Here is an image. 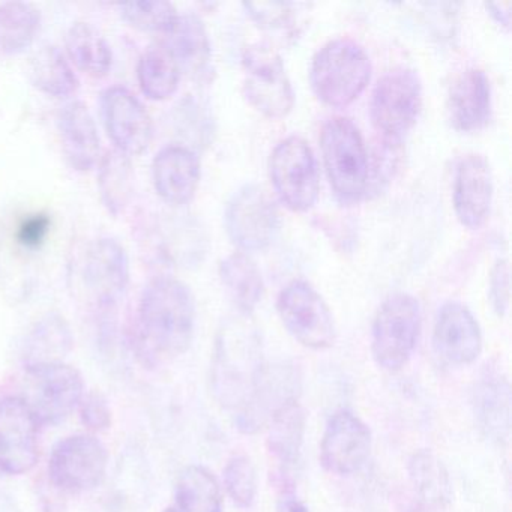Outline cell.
Here are the masks:
<instances>
[{
	"instance_id": "cell-1",
	"label": "cell",
	"mask_w": 512,
	"mask_h": 512,
	"mask_svg": "<svg viewBox=\"0 0 512 512\" xmlns=\"http://www.w3.org/2000/svg\"><path fill=\"white\" fill-rule=\"evenodd\" d=\"M196 302L187 284L160 275L146 284L131 325V347L145 368H158L190 349Z\"/></svg>"
},
{
	"instance_id": "cell-2",
	"label": "cell",
	"mask_w": 512,
	"mask_h": 512,
	"mask_svg": "<svg viewBox=\"0 0 512 512\" xmlns=\"http://www.w3.org/2000/svg\"><path fill=\"white\" fill-rule=\"evenodd\" d=\"M265 368L259 329L247 314L227 320L218 332L212 358L215 400L238 413L256 391Z\"/></svg>"
},
{
	"instance_id": "cell-3",
	"label": "cell",
	"mask_w": 512,
	"mask_h": 512,
	"mask_svg": "<svg viewBox=\"0 0 512 512\" xmlns=\"http://www.w3.org/2000/svg\"><path fill=\"white\" fill-rule=\"evenodd\" d=\"M371 70L370 56L361 44L352 38H335L314 55L310 82L323 103L344 107L367 88Z\"/></svg>"
},
{
	"instance_id": "cell-4",
	"label": "cell",
	"mask_w": 512,
	"mask_h": 512,
	"mask_svg": "<svg viewBox=\"0 0 512 512\" xmlns=\"http://www.w3.org/2000/svg\"><path fill=\"white\" fill-rule=\"evenodd\" d=\"M70 278L98 313H113L130 283L127 251L116 239H95L74 259Z\"/></svg>"
},
{
	"instance_id": "cell-5",
	"label": "cell",
	"mask_w": 512,
	"mask_h": 512,
	"mask_svg": "<svg viewBox=\"0 0 512 512\" xmlns=\"http://www.w3.org/2000/svg\"><path fill=\"white\" fill-rule=\"evenodd\" d=\"M320 145L338 199L358 202L370 188V158L361 131L352 119L334 116L323 124Z\"/></svg>"
},
{
	"instance_id": "cell-6",
	"label": "cell",
	"mask_w": 512,
	"mask_h": 512,
	"mask_svg": "<svg viewBox=\"0 0 512 512\" xmlns=\"http://www.w3.org/2000/svg\"><path fill=\"white\" fill-rule=\"evenodd\" d=\"M422 329L421 305L409 293L389 296L374 317L371 353L379 367L398 371L410 361Z\"/></svg>"
},
{
	"instance_id": "cell-7",
	"label": "cell",
	"mask_w": 512,
	"mask_h": 512,
	"mask_svg": "<svg viewBox=\"0 0 512 512\" xmlns=\"http://www.w3.org/2000/svg\"><path fill=\"white\" fill-rule=\"evenodd\" d=\"M422 107V82L409 67L386 71L374 86L370 115L386 142L398 143L415 125Z\"/></svg>"
},
{
	"instance_id": "cell-8",
	"label": "cell",
	"mask_w": 512,
	"mask_h": 512,
	"mask_svg": "<svg viewBox=\"0 0 512 512\" xmlns=\"http://www.w3.org/2000/svg\"><path fill=\"white\" fill-rule=\"evenodd\" d=\"M275 193L292 211H308L319 196V167L313 148L298 134L284 137L269 158Z\"/></svg>"
},
{
	"instance_id": "cell-9",
	"label": "cell",
	"mask_w": 512,
	"mask_h": 512,
	"mask_svg": "<svg viewBox=\"0 0 512 512\" xmlns=\"http://www.w3.org/2000/svg\"><path fill=\"white\" fill-rule=\"evenodd\" d=\"M23 400L40 425L65 421L85 397V380L77 368L61 364L26 368Z\"/></svg>"
},
{
	"instance_id": "cell-10",
	"label": "cell",
	"mask_w": 512,
	"mask_h": 512,
	"mask_svg": "<svg viewBox=\"0 0 512 512\" xmlns=\"http://www.w3.org/2000/svg\"><path fill=\"white\" fill-rule=\"evenodd\" d=\"M109 466V452L94 434H73L53 446L49 478L58 490L83 494L103 484Z\"/></svg>"
},
{
	"instance_id": "cell-11",
	"label": "cell",
	"mask_w": 512,
	"mask_h": 512,
	"mask_svg": "<svg viewBox=\"0 0 512 512\" xmlns=\"http://www.w3.org/2000/svg\"><path fill=\"white\" fill-rule=\"evenodd\" d=\"M244 94L269 118H283L292 110L295 92L280 53L266 43H254L242 53Z\"/></svg>"
},
{
	"instance_id": "cell-12",
	"label": "cell",
	"mask_w": 512,
	"mask_h": 512,
	"mask_svg": "<svg viewBox=\"0 0 512 512\" xmlns=\"http://www.w3.org/2000/svg\"><path fill=\"white\" fill-rule=\"evenodd\" d=\"M281 322L302 346L328 349L335 341V322L319 292L305 280H293L277 299Z\"/></svg>"
},
{
	"instance_id": "cell-13",
	"label": "cell",
	"mask_w": 512,
	"mask_h": 512,
	"mask_svg": "<svg viewBox=\"0 0 512 512\" xmlns=\"http://www.w3.org/2000/svg\"><path fill=\"white\" fill-rule=\"evenodd\" d=\"M230 239L245 251L263 250L280 230V214L269 194L257 184L235 191L224 214Z\"/></svg>"
},
{
	"instance_id": "cell-14",
	"label": "cell",
	"mask_w": 512,
	"mask_h": 512,
	"mask_svg": "<svg viewBox=\"0 0 512 512\" xmlns=\"http://www.w3.org/2000/svg\"><path fill=\"white\" fill-rule=\"evenodd\" d=\"M40 427L22 397L0 398V472L25 475L37 466Z\"/></svg>"
},
{
	"instance_id": "cell-15",
	"label": "cell",
	"mask_w": 512,
	"mask_h": 512,
	"mask_svg": "<svg viewBox=\"0 0 512 512\" xmlns=\"http://www.w3.org/2000/svg\"><path fill=\"white\" fill-rule=\"evenodd\" d=\"M101 113L116 151L136 157L149 148L154 137L151 115L130 89L107 88L101 94Z\"/></svg>"
},
{
	"instance_id": "cell-16",
	"label": "cell",
	"mask_w": 512,
	"mask_h": 512,
	"mask_svg": "<svg viewBox=\"0 0 512 512\" xmlns=\"http://www.w3.org/2000/svg\"><path fill=\"white\" fill-rule=\"evenodd\" d=\"M371 431L350 410H338L326 424L320 445L323 467L334 475L347 476L359 472L371 452Z\"/></svg>"
},
{
	"instance_id": "cell-17",
	"label": "cell",
	"mask_w": 512,
	"mask_h": 512,
	"mask_svg": "<svg viewBox=\"0 0 512 512\" xmlns=\"http://www.w3.org/2000/svg\"><path fill=\"white\" fill-rule=\"evenodd\" d=\"M301 389L302 374L295 365L284 362L266 367L256 391L238 412L239 430L245 434L262 430L281 409L299 401Z\"/></svg>"
},
{
	"instance_id": "cell-18",
	"label": "cell",
	"mask_w": 512,
	"mask_h": 512,
	"mask_svg": "<svg viewBox=\"0 0 512 512\" xmlns=\"http://www.w3.org/2000/svg\"><path fill=\"white\" fill-rule=\"evenodd\" d=\"M433 347L446 364L466 367L481 355L482 334L472 311L460 302H446L434 323Z\"/></svg>"
},
{
	"instance_id": "cell-19",
	"label": "cell",
	"mask_w": 512,
	"mask_h": 512,
	"mask_svg": "<svg viewBox=\"0 0 512 512\" xmlns=\"http://www.w3.org/2000/svg\"><path fill=\"white\" fill-rule=\"evenodd\" d=\"M455 215L463 226L478 229L487 221L493 202V175L490 163L481 154L460 158L452 187Z\"/></svg>"
},
{
	"instance_id": "cell-20",
	"label": "cell",
	"mask_w": 512,
	"mask_h": 512,
	"mask_svg": "<svg viewBox=\"0 0 512 512\" xmlns=\"http://www.w3.org/2000/svg\"><path fill=\"white\" fill-rule=\"evenodd\" d=\"M152 179L155 191L164 202L172 206L187 205L199 188V157L188 146H164L152 163Z\"/></svg>"
},
{
	"instance_id": "cell-21",
	"label": "cell",
	"mask_w": 512,
	"mask_h": 512,
	"mask_svg": "<svg viewBox=\"0 0 512 512\" xmlns=\"http://www.w3.org/2000/svg\"><path fill=\"white\" fill-rule=\"evenodd\" d=\"M473 413L481 433L503 445L511 436V385L502 371L485 370L473 389Z\"/></svg>"
},
{
	"instance_id": "cell-22",
	"label": "cell",
	"mask_w": 512,
	"mask_h": 512,
	"mask_svg": "<svg viewBox=\"0 0 512 512\" xmlns=\"http://www.w3.org/2000/svg\"><path fill=\"white\" fill-rule=\"evenodd\" d=\"M59 137L62 152L71 169L77 172H89L100 160L101 140L97 124L82 101H71L59 110Z\"/></svg>"
},
{
	"instance_id": "cell-23",
	"label": "cell",
	"mask_w": 512,
	"mask_h": 512,
	"mask_svg": "<svg viewBox=\"0 0 512 512\" xmlns=\"http://www.w3.org/2000/svg\"><path fill=\"white\" fill-rule=\"evenodd\" d=\"M449 118L457 130L476 131L491 116L490 79L481 68H467L452 83L448 97Z\"/></svg>"
},
{
	"instance_id": "cell-24",
	"label": "cell",
	"mask_w": 512,
	"mask_h": 512,
	"mask_svg": "<svg viewBox=\"0 0 512 512\" xmlns=\"http://www.w3.org/2000/svg\"><path fill=\"white\" fill-rule=\"evenodd\" d=\"M74 337L64 316L50 311L32 325L22 347V361L26 368L61 364L73 350Z\"/></svg>"
},
{
	"instance_id": "cell-25",
	"label": "cell",
	"mask_w": 512,
	"mask_h": 512,
	"mask_svg": "<svg viewBox=\"0 0 512 512\" xmlns=\"http://www.w3.org/2000/svg\"><path fill=\"white\" fill-rule=\"evenodd\" d=\"M178 62L181 73L203 77L211 65V41L202 19L196 14L179 16L161 41Z\"/></svg>"
},
{
	"instance_id": "cell-26",
	"label": "cell",
	"mask_w": 512,
	"mask_h": 512,
	"mask_svg": "<svg viewBox=\"0 0 512 512\" xmlns=\"http://www.w3.org/2000/svg\"><path fill=\"white\" fill-rule=\"evenodd\" d=\"M410 484L418 496V505L440 511L452 500V482L439 457L428 449H419L407 463Z\"/></svg>"
},
{
	"instance_id": "cell-27",
	"label": "cell",
	"mask_w": 512,
	"mask_h": 512,
	"mask_svg": "<svg viewBox=\"0 0 512 512\" xmlns=\"http://www.w3.org/2000/svg\"><path fill=\"white\" fill-rule=\"evenodd\" d=\"M305 424L307 416L299 401L281 409L269 422L268 451L281 469H293L301 460Z\"/></svg>"
},
{
	"instance_id": "cell-28",
	"label": "cell",
	"mask_w": 512,
	"mask_h": 512,
	"mask_svg": "<svg viewBox=\"0 0 512 512\" xmlns=\"http://www.w3.org/2000/svg\"><path fill=\"white\" fill-rule=\"evenodd\" d=\"M178 512H223V493L214 473L199 464L179 472L175 482V506Z\"/></svg>"
},
{
	"instance_id": "cell-29",
	"label": "cell",
	"mask_w": 512,
	"mask_h": 512,
	"mask_svg": "<svg viewBox=\"0 0 512 512\" xmlns=\"http://www.w3.org/2000/svg\"><path fill=\"white\" fill-rule=\"evenodd\" d=\"M65 47L71 62L86 76L103 79L112 70V49L89 23H74L65 37Z\"/></svg>"
},
{
	"instance_id": "cell-30",
	"label": "cell",
	"mask_w": 512,
	"mask_h": 512,
	"mask_svg": "<svg viewBox=\"0 0 512 512\" xmlns=\"http://www.w3.org/2000/svg\"><path fill=\"white\" fill-rule=\"evenodd\" d=\"M41 29V13L26 2L0 4V56L13 58L31 49Z\"/></svg>"
},
{
	"instance_id": "cell-31",
	"label": "cell",
	"mask_w": 512,
	"mask_h": 512,
	"mask_svg": "<svg viewBox=\"0 0 512 512\" xmlns=\"http://www.w3.org/2000/svg\"><path fill=\"white\" fill-rule=\"evenodd\" d=\"M181 68L163 43L146 49L137 65V80L143 95L152 101H164L175 94L181 80Z\"/></svg>"
},
{
	"instance_id": "cell-32",
	"label": "cell",
	"mask_w": 512,
	"mask_h": 512,
	"mask_svg": "<svg viewBox=\"0 0 512 512\" xmlns=\"http://www.w3.org/2000/svg\"><path fill=\"white\" fill-rule=\"evenodd\" d=\"M32 85L55 98H68L79 91V77L58 47H43L35 53L29 64Z\"/></svg>"
},
{
	"instance_id": "cell-33",
	"label": "cell",
	"mask_w": 512,
	"mask_h": 512,
	"mask_svg": "<svg viewBox=\"0 0 512 512\" xmlns=\"http://www.w3.org/2000/svg\"><path fill=\"white\" fill-rule=\"evenodd\" d=\"M220 275L242 314H250L262 301L265 284L260 269L248 254L236 251L221 260Z\"/></svg>"
},
{
	"instance_id": "cell-34",
	"label": "cell",
	"mask_w": 512,
	"mask_h": 512,
	"mask_svg": "<svg viewBox=\"0 0 512 512\" xmlns=\"http://www.w3.org/2000/svg\"><path fill=\"white\" fill-rule=\"evenodd\" d=\"M98 187L107 211L113 217L121 215L133 196L134 172L130 157L116 149L107 152L100 163Z\"/></svg>"
},
{
	"instance_id": "cell-35",
	"label": "cell",
	"mask_w": 512,
	"mask_h": 512,
	"mask_svg": "<svg viewBox=\"0 0 512 512\" xmlns=\"http://www.w3.org/2000/svg\"><path fill=\"white\" fill-rule=\"evenodd\" d=\"M122 19L143 32L166 35L178 20L179 14L170 2L139 0L118 5Z\"/></svg>"
},
{
	"instance_id": "cell-36",
	"label": "cell",
	"mask_w": 512,
	"mask_h": 512,
	"mask_svg": "<svg viewBox=\"0 0 512 512\" xmlns=\"http://www.w3.org/2000/svg\"><path fill=\"white\" fill-rule=\"evenodd\" d=\"M224 488L238 508L254 505L259 490V479L253 461L247 455H233L224 467Z\"/></svg>"
},
{
	"instance_id": "cell-37",
	"label": "cell",
	"mask_w": 512,
	"mask_h": 512,
	"mask_svg": "<svg viewBox=\"0 0 512 512\" xmlns=\"http://www.w3.org/2000/svg\"><path fill=\"white\" fill-rule=\"evenodd\" d=\"M254 22L262 28L281 34H292L298 26V10L295 4L289 2H245Z\"/></svg>"
},
{
	"instance_id": "cell-38",
	"label": "cell",
	"mask_w": 512,
	"mask_h": 512,
	"mask_svg": "<svg viewBox=\"0 0 512 512\" xmlns=\"http://www.w3.org/2000/svg\"><path fill=\"white\" fill-rule=\"evenodd\" d=\"M80 421L92 433L109 430L112 425V410L109 401L100 391H92L79 404Z\"/></svg>"
},
{
	"instance_id": "cell-39",
	"label": "cell",
	"mask_w": 512,
	"mask_h": 512,
	"mask_svg": "<svg viewBox=\"0 0 512 512\" xmlns=\"http://www.w3.org/2000/svg\"><path fill=\"white\" fill-rule=\"evenodd\" d=\"M511 269L506 259L497 260L490 275V301L499 316L506 314L511 293Z\"/></svg>"
},
{
	"instance_id": "cell-40",
	"label": "cell",
	"mask_w": 512,
	"mask_h": 512,
	"mask_svg": "<svg viewBox=\"0 0 512 512\" xmlns=\"http://www.w3.org/2000/svg\"><path fill=\"white\" fill-rule=\"evenodd\" d=\"M50 230V218L47 215H32L23 221L17 232V239L26 248H37L43 244Z\"/></svg>"
},
{
	"instance_id": "cell-41",
	"label": "cell",
	"mask_w": 512,
	"mask_h": 512,
	"mask_svg": "<svg viewBox=\"0 0 512 512\" xmlns=\"http://www.w3.org/2000/svg\"><path fill=\"white\" fill-rule=\"evenodd\" d=\"M485 8L490 11L491 16L500 25L509 28V25H511V2H491V4H485Z\"/></svg>"
},
{
	"instance_id": "cell-42",
	"label": "cell",
	"mask_w": 512,
	"mask_h": 512,
	"mask_svg": "<svg viewBox=\"0 0 512 512\" xmlns=\"http://www.w3.org/2000/svg\"><path fill=\"white\" fill-rule=\"evenodd\" d=\"M277 512H310V509L301 500L295 499V497H286L281 500Z\"/></svg>"
},
{
	"instance_id": "cell-43",
	"label": "cell",
	"mask_w": 512,
	"mask_h": 512,
	"mask_svg": "<svg viewBox=\"0 0 512 512\" xmlns=\"http://www.w3.org/2000/svg\"><path fill=\"white\" fill-rule=\"evenodd\" d=\"M0 512H22L16 500L8 494L0 493Z\"/></svg>"
},
{
	"instance_id": "cell-44",
	"label": "cell",
	"mask_w": 512,
	"mask_h": 512,
	"mask_svg": "<svg viewBox=\"0 0 512 512\" xmlns=\"http://www.w3.org/2000/svg\"><path fill=\"white\" fill-rule=\"evenodd\" d=\"M410 512H434L430 511V509L424 508V506L418 505L416 508H413Z\"/></svg>"
},
{
	"instance_id": "cell-45",
	"label": "cell",
	"mask_w": 512,
	"mask_h": 512,
	"mask_svg": "<svg viewBox=\"0 0 512 512\" xmlns=\"http://www.w3.org/2000/svg\"><path fill=\"white\" fill-rule=\"evenodd\" d=\"M163 512H178V511H176V509H175V508H173V506H172V508L164 509V511H163Z\"/></svg>"
}]
</instances>
